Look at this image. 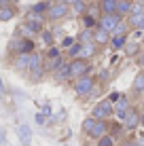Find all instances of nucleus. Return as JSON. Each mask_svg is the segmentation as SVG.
Returning a JSON list of instances; mask_svg holds the SVG:
<instances>
[{"instance_id": "36", "label": "nucleus", "mask_w": 144, "mask_h": 146, "mask_svg": "<svg viewBox=\"0 0 144 146\" xmlns=\"http://www.w3.org/2000/svg\"><path fill=\"white\" fill-rule=\"evenodd\" d=\"M36 123H38V125H42V123H44V114H40V112L36 114Z\"/></svg>"}, {"instance_id": "43", "label": "nucleus", "mask_w": 144, "mask_h": 146, "mask_svg": "<svg viewBox=\"0 0 144 146\" xmlns=\"http://www.w3.org/2000/svg\"><path fill=\"white\" fill-rule=\"evenodd\" d=\"M142 106H144V100H142Z\"/></svg>"}, {"instance_id": "31", "label": "nucleus", "mask_w": 144, "mask_h": 146, "mask_svg": "<svg viewBox=\"0 0 144 146\" xmlns=\"http://www.w3.org/2000/svg\"><path fill=\"white\" fill-rule=\"evenodd\" d=\"M74 13H85V9H87V4H85V0H81V2H76L74 7H70Z\"/></svg>"}, {"instance_id": "21", "label": "nucleus", "mask_w": 144, "mask_h": 146, "mask_svg": "<svg viewBox=\"0 0 144 146\" xmlns=\"http://www.w3.org/2000/svg\"><path fill=\"white\" fill-rule=\"evenodd\" d=\"M49 9H51V4H49L47 0H44V2L34 4V7H32V13H34V15H40V17H42V15H47V11H49Z\"/></svg>"}, {"instance_id": "35", "label": "nucleus", "mask_w": 144, "mask_h": 146, "mask_svg": "<svg viewBox=\"0 0 144 146\" xmlns=\"http://www.w3.org/2000/svg\"><path fill=\"white\" fill-rule=\"evenodd\" d=\"M0 144H7V133H4L2 125H0Z\"/></svg>"}, {"instance_id": "9", "label": "nucleus", "mask_w": 144, "mask_h": 146, "mask_svg": "<svg viewBox=\"0 0 144 146\" xmlns=\"http://www.w3.org/2000/svg\"><path fill=\"white\" fill-rule=\"evenodd\" d=\"M129 110H131V104H129V100H127L125 95H121V98L117 100V104H115V112H117L119 121H123V119H125Z\"/></svg>"}, {"instance_id": "25", "label": "nucleus", "mask_w": 144, "mask_h": 146, "mask_svg": "<svg viewBox=\"0 0 144 146\" xmlns=\"http://www.w3.org/2000/svg\"><path fill=\"white\" fill-rule=\"evenodd\" d=\"M127 44V36H112L110 38V47L112 49H123Z\"/></svg>"}, {"instance_id": "14", "label": "nucleus", "mask_w": 144, "mask_h": 146, "mask_svg": "<svg viewBox=\"0 0 144 146\" xmlns=\"http://www.w3.org/2000/svg\"><path fill=\"white\" fill-rule=\"evenodd\" d=\"M110 34H108V32H104V30L102 28H96V30H93V42H96V44H108V42H110Z\"/></svg>"}, {"instance_id": "4", "label": "nucleus", "mask_w": 144, "mask_h": 146, "mask_svg": "<svg viewBox=\"0 0 144 146\" xmlns=\"http://www.w3.org/2000/svg\"><path fill=\"white\" fill-rule=\"evenodd\" d=\"M30 80H34V83H38V80L42 78L44 74V66H42V57L38 53H32L30 55Z\"/></svg>"}, {"instance_id": "27", "label": "nucleus", "mask_w": 144, "mask_h": 146, "mask_svg": "<svg viewBox=\"0 0 144 146\" xmlns=\"http://www.w3.org/2000/svg\"><path fill=\"white\" fill-rule=\"evenodd\" d=\"M96 123H98V121L93 119V117H87L85 121H83V131H85V133L89 135V133H91V129L96 127Z\"/></svg>"}, {"instance_id": "8", "label": "nucleus", "mask_w": 144, "mask_h": 146, "mask_svg": "<svg viewBox=\"0 0 144 146\" xmlns=\"http://www.w3.org/2000/svg\"><path fill=\"white\" fill-rule=\"evenodd\" d=\"M138 125H142V114L138 112L136 108H131L129 112H127V117L123 119V129H127V131H131V129H136Z\"/></svg>"}, {"instance_id": "22", "label": "nucleus", "mask_w": 144, "mask_h": 146, "mask_svg": "<svg viewBox=\"0 0 144 146\" xmlns=\"http://www.w3.org/2000/svg\"><path fill=\"white\" fill-rule=\"evenodd\" d=\"M19 36H21V38H30V40H32L34 36H36V32H34V30L30 28L28 23H21V26H19Z\"/></svg>"}, {"instance_id": "10", "label": "nucleus", "mask_w": 144, "mask_h": 146, "mask_svg": "<svg viewBox=\"0 0 144 146\" xmlns=\"http://www.w3.org/2000/svg\"><path fill=\"white\" fill-rule=\"evenodd\" d=\"M30 55H32V53H30ZM30 55H26V53H19V55H15V59H13V68L17 70V72L30 70Z\"/></svg>"}, {"instance_id": "41", "label": "nucleus", "mask_w": 144, "mask_h": 146, "mask_svg": "<svg viewBox=\"0 0 144 146\" xmlns=\"http://www.w3.org/2000/svg\"><path fill=\"white\" fill-rule=\"evenodd\" d=\"M140 32H142V36H144V28H142V30H140Z\"/></svg>"}, {"instance_id": "6", "label": "nucleus", "mask_w": 144, "mask_h": 146, "mask_svg": "<svg viewBox=\"0 0 144 146\" xmlns=\"http://www.w3.org/2000/svg\"><path fill=\"white\" fill-rule=\"evenodd\" d=\"M121 21H123V19L119 17V15H102L100 21H98V28H102L104 32H108V34L112 36V32L117 30V26H119Z\"/></svg>"}, {"instance_id": "37", "label": "nucleus", "mask_w": 144, "mask_h": 146, "mask_svg": "<svg viewBox=\"0 0 144 146\" xmlns=\"http://www.w3.org/2000/svg\"><path fill=\"white\" fill-rule=\"evenodd\" d=\"M4 98V83H2V78H0V100Z\"/></svg>"}, {"instance_id": "16", "label": "nucleus", "mask_w": 144, "mask_h": 146, "mask_svg": "<svg viewBox=\"0 0 144 146\" xmlns=\"http://www.w3.org/2000/svg\"><path fill=\"white\" fill-rule=\"evenodd\" d=\"M131 7H133V0H119V2H117V15H119V17L129 15Z\"/></svg>"}, {"instance_id": "32", "label": "nucleus", "mask_w": 144, "mask_h": 146, "mask_svg": "<svg viewBox=\"0 0 144 146\" xmlns=\"http://www.w3.org/2000/svg\"><path fill=\"white\" fill-rule=\"evenodd\" d=\"M131 13H144V4H140V2H136V0H133ZM131 13H129V15H131Z\"/></svg>"}, {"instance_id": "24", "label": "nucleus", "mask_w": 144, "mask_h": 146, "mask_svg": "<svg viewBox=\"0 0 144 146\" xmlns=\"http://www.w3.org/2000/svg\"><path fill=\"white\" fill-rule=\"evenodd\" d=\"M138 53H140V42L133 40V42L125 44V55H127V57H133V55H138Z\"/></svg>"}, {"instance_id": "23", "label": "nucleus", "mask_w": 144, "mask_h": 146, "mask_svg": "<svg viewBox=\"0 0 144 146\" xmlns=\"http://www.w3.org/2000/svg\"><path fill=\"white\" fill-rule=\"evenodd\" d=\"M96 42H91V44H83V51H81V57L83 59H89V57H93L96 55Z\"/></svg>"}, {"instance_id": "38", "label": "nucleus", "mask_w": 144, "mask_h": 146, "mask_svg": "<svg viewBox=\"0 0 144 146\" xmlns=\"http://www.w3.org/2000/svg\"><path fill=\"white\" fill-rule=\"evenodd\" d=\"M64 2H66L68 7H74V4H76V2H81V0H64Z\"/></svg>"}, {"instance_id": "29", "label": "nucleus", "mask_w": 144, "mask_h": 146, "mask_svg": "<svg viewBox=\"0 0 144 146\" xmlns=\"http://www.w3.org/2000/svg\"><path fill=\"white\" fill-rule=\"evenodd\" d=\"M98 146H115V138L106 133L104 138H100V140H98Z\"/></svg>"}, {"instance_id": "1", "label": "nucleus", "mask_w": 144, "mask_h": 146, "mask_svg": "<svg viewBox=\"0 0 144 146\" xmlns=\"http://www.w3.org/2000/svg\"><path fill=\"white\" fill-rule=\"evenodd\" d=\"M115 114V104L110 102V100H102V102H98L96 106L91 110V117L96 121H108Z\"/></svg>"}, {"instance_id": "40", "label": "nucleus", "mask_w": 144, "mask_h": 146, "mask_svg": "<svg viewBox=\"0 0 144 146\" xmlns=\"http://www.w3.org/2000/svg\"><path fill=\"white\" fill-rule=\"evenodd\" d=\"M140 64H142V66H144V51L140 53Z\"/></svg>"}, {"instance_id": "17", "label": "nucleus", "mask_w": 144, "mask_h": 146, "mask_svg": "<svg viewBox=\"0 0 144 146\" xmlns=\"http://www.w3.org/2000/svg\"><path fill=\"white\" fill-rule=\"evenodd\" d=\"M131 91L136 95H142L144 93V72H138L136 74V78H133V83H131Z\"/></svg>"}, {"instance_id": "19", "label": "nucleus", "mask_w": 144, "mask_h": 146, "mask_svg": "<svg viewBox=\"0 0 144 146\" xmlns=\"http://www.w3.org/2000/svg\"><path fill=\"white\" fill-rule=\"evenodd\" d=\"M15 17V9L9 4V7H0V21H11Z\"/></svg>"}, {"instance_id": "11", "label": "nucleus", "mask_w": 144, "mask_h": 146, "mask_svg": "<svg viewBox=\"0 0 144 146\" xmlns=\"http://www.w3.org/2000/svg\"><path fill=\"white\" fill-rule=\"evenodd\" d=\"M53 78L59 80V83H64V80L70 78V62H64L57 70H53Z\"/></svg>"}, {"instance_id": "33", "label": "nucleus", "mask_w": 144, "mask_h": 146, "mask_svg": "<svg viewBox=\"0 0 144 146\" xmlns=\"http://www.w3.org/2000/svg\"><path fill=\"white\" fill-rule=\"evenodd\" d=\"M72 44H74V38H72V36H66V38L62 40V47H68V49H70Z\"/></svg>"}, {"instance_id": "26", "label": "nucleus", "mask_w": 144, "mask_h": 146, "mask_svg": "<svg viewBox=\"0 0 144 146\" xmlns=\"http://www.w3.org/2000/svg\"><path fill=\"white\" fill-rule=\"evenodd\" d=\"M81 51H83V44L81 42H74L70 49H68V55H70V59H76L81 57Z\"/></svg>"}, {"instance_id": "30", "label": "nucleus", "mask_w": 144, "mask_h": 146, "mask_svg": "<svg viewBox=\"0 0 144 146\" xmlns=\"http://www.w3.org/2000/svg\"><path fill=\"white\" fill-rule=\"evenodd\" d=\"M47 57H49V59H57V57H62V53H59V49H57V47H49Z\"/></svg>"}, {"instance_id": "7", "label": "nucleus", "mask_w": 144, "mask_h": 146, "mask_svg": "<svg viewBox=\"0 0 144 146\" xmlns=\"http://www.w3.org/2000/svg\"><path fill=\"white\" fill-rule=\"evenodd\" d=\"M11 51H15V53H26V55H30V53H34V42L30 38H15L13 42H11Z\"/></svg>"}, {"instance_id": "2", "label": "nucleus", "mask_w": 144, "mask_h": 146, "mask_svg": "<svg viewBox=\"0 0 144 146\" xmlns=\"http://www.w3.org/2000/svg\"><path fill=\"white\" fill-rule=\"evenodd\" d=\"M91 72V62L89 59H83V57H76V59H70V78H81V76H87Z\"/></svg>"}, {"instance_id": "5", "label": "nucleus", "mask_w": 144, "mask_h": 146, "mask_svg": "<svg viewBox=\"0 0 144 146\" xmlns=\"http://www.w3.org/2000/svg\"><path fill=\"white\" fill-rule=\"evenodd\" d=\"M68 13H70V7H68L64 0H59V2L51 4V9L47 11V19L49 21H59V19H64Z\"/></svg>"}, {"instance_id": "15", "label": "nucleus", "mask_w": 144, "mask_h": 146, "mask_svg": "<svg viewBox=\"0 0 144 146\" xmlns=\"http://www.w3.org/2000/svg\"><path fill=\"white\" fill-rule=\"evenodd\" d=\"M17 135H19V140H21L23 146H30V142H32V131H30L28 125H19L17 127Z\"/></svg>"}, {"instance_id": "42", "label": "nucleus", "mask_w": 144, "mask_h": 146, "mask_svg": "<svg viewBox=\"0 0 144 146\" xmlns=\"http://www.w3.org/2000/svg\"><path fill=\"white\" fill-rule=\"evenodd\" d=\"M142 125H144V114H142Z\"/></svg>"}, {"instance_id": "39", "label": "nucleus", "mask_w": 144, "mask_h": 146, "mask_svg": "<svg viewBox=\"0 0 144 146\" xmlns=\"http://www.w3.org/2000/svg\"><path fill=\"white\" fill-rule=\"evenodd\" d=\"M11 4V0H0V7H9Z\"/></svg>"}, {"instance_id": "20", "label": "nucleus", "mask_w": 144, "mask_h": 146, "mask_svg": "<svg viewBox=\"0 0 144 146\" xmlns=\"http://www.w3.org/2000/svg\"><path fill=\"white\" fill-rule=\"evenodd\" d=\"M78 42H81V44H91L93 42V30L85 28L81 34H78Z\"/></svg>"}, {"instance_id": "13", "label": "nucleus", "mask_w": 144, "mask_h": 146, "mask_svg": "<svg viewBox=\"0 0 144 146\" xmlns=\"http://www.w3.org/2000/svg\"><path fill=\"white\" fill-rule=\"evenodd\" d=\"M127 26L133 30H142L144 28V13H131L127 15Z\"/></svg>"}, {"instance_id": "28", "label": "nucleus", "mask_w": 144, "mask_h": 146, "mask_svg": "<svg viewBox=\"0 0 144 146\" xmlns=\"http://www.w3.org/2000/svg\"><path fill=\"white\" fill-rule=\"evenodd\" d=\"M40 40L47 44V47H53V34L49 32V30H42L40 32Z\"/></svg>"}, {"instance_id": "34", "label": "nucleus", "mask_w": 144, "mask_h": 146, "mask_svg": "<svg viewBox=\"0 0 144 146\" xmlns=\"http://www.w3.org/2000/svg\"><path fill=\"white\" fill-rule=\"evenodd\" d=\"M123 146H144V144L138 142V140H125V142H123Z\"/></svg>"}, {"instance_id": "12", "label": "nucleus", "mask_w": 144, "mask_h": 146, "mask_svg": "<svg viewBox=\"0 0 144 146\" xmlns=\"http://www.w3.org/2000/svg\"><path fill=\"white\" fill-rule=\"evenodd\" d=\"M106 133H108V121H98L96 127L91 129V133H89V135H91L93 140H100V138H104Z\"/></svg>"}, {"instance_id": "18", "label": "nucleus", "mask_w": 144, "mask_h": 146, "mask_svg": "<svg viewBox=\"0 0 144 146\" xmlns=\"http://www.w3.org/2000/svg\"><path fill=\"white\" fill-rule=\"evenodd\" d=\"M117 2L119 0H102V13L104 15H117Z\"/></svg>"}, {"instance_id": "3", "label": "nucleus", "mask_w": 144, "mask_h": 146, "mask_svg": "<svg viewBox=\"0 0 144 146\" xmlns=\"http://www.w3.org/2000/svg\"><path fill=\"white\" fill-rule=\"evenodd\" d=\"M93 89H96V78L91 76V74H87V76H81L74 80V93L81 95V98H85V95H91Z\"/></svg>"}]
</instances>
